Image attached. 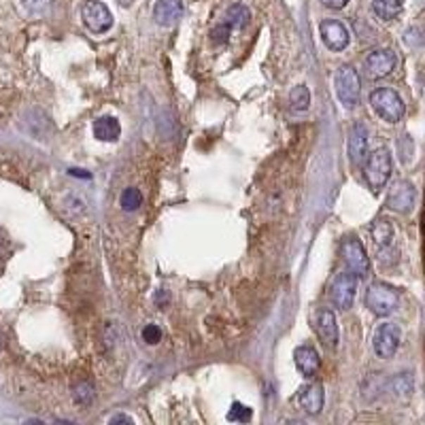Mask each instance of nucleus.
<instances>
[{
    "mask_svg": "<svg viewBox=\"0 0 425 425\" xmlns=\"http://www.w3.org/2000/svg\"><path fill=\"white\" fill-rule=\"evenodd\" d=\"M349 156L353 164H362L368 158V130L364 124H355L349 137Z\"/></svg>",
    "mask_w": 425,
    "mask_h": 425,
    "instance_id": "16",
    "label": "nucleus"
},
{
    "mask_svg": "<svg viewBox=\"0 0 425 425\" xmlns=\"http://www.w3.org/2000/svg\"><path fill=\"white\" fill-rule=\"evenodd\" d=\"M389 177H391V153L387 151V147H379L366 158L364 179L374 191H379L381 187H385Z\"/></svg>",
    "mask_w": 425,
    "mask_h": 425,
    "instance_id": "3",
    "label": "nucleus"
},
{
    "mask_svg": "<svg viewBox=\"0 0 425 425\" xmlns=\"http://www.w3.org/2000/svg\"><path fill=\"white\" fill-rule=\"evenodd\" d=\"M293 362H296V368L300 370V374L304 376H315L319 372V368H322V357H319V353L312 349V347H298L293 351Z\"/></svg>",
    "mask_w": 425,
    "mask_h": 425,
    "instance_id": "15",
    "label": "nucleus"
},
{
    "mask_svg": "<svg viewBox=\"0 0 425 425\" xmlns=\"http://www.w3.org/2000/svg\"><path fill=\"white\" fill-rule=\"evenodd\" d=\"M414 185L408 183V181H398L391 185L389 194H387V206L395 212H402V215H406V212L412 210L414 206Z\"/></svg>",
    "mask_w": 425,
    "mask_h": 425,
    "instance_id": "10",
    "label": "nucleus"
},
{
    "mask_svg": "<svg viewBox=\"0 0 425 425\" xmlns=\"http://www.w3.org/2000/svg\"><path fill=\"white\" fill-rule=\"evenodd\" d=\"M319 32H322V41L324 45L330 49V51H343L349 41H351V34H349V28L338 22V20H326L319 26Z\"/></svg>",
    "mask_w": 425,
    "mask_h": 425,
    "instance_id": "9",
    "label": "nucleus"
},
{
    "mask_svg": "<svg viewBox=\"0 0 425 425\" xmlns=\"http://www.w3.org/2000/svg\"><path fill=\"white\" fill-rule=\"evenodd\" d=\"M372 11L379 20L391 22L402 13V0H372Z\"/></svg>",
    "mask_w": 425,
    "mask_h": 425,
    "instance_id": "19",
    "label": "nucleus"
},
{
    "mask_svg": "<svg viewBox=\"0 0 425 425\" xmlns=\"http://www.w3.org/2000/svg\"><path fill=\"white\" fill-rule=\"evenodd\" d=\"M298 402L300 406L308 412V414H319L324 408L326 402V393H324V385L322 383H306L300 387L298 393Z\"/></svg>",
    "mask_w": 425,
    "mask_h": 425,
    "instance_id": "13",
    "label": "nucleus"
},
{
    "mask_svg": "<svg viewBox=\"0 0 425 425\" xmlns=\"http://www.w3.org/2000/svg\"><path fill=\"white\" fill-rule=\"evenodd\" d=\"M400 341H402V330L395 324H383L374 332V341H372L374 353L383 360H389L395 355Z\"/></svg>",
    "mask_w": 425,
    "mask_h": 425,
    "instance_id": "7",
    "label": "nucleus"
},
{
    "mask_svg": "<svg viewBox=\"0 0 425 425\" xmlns=\"http://www.w3.org/2000/svg\"><path fill=\"white\" fill-rule=\"evenodd\" d=\"M183 15L181 0H158L153 7V18L160 26H175Z\"/></svg>",
    "mask_w": 425,
    "mask_h": 425,
    "instance_id": "14",
    "label": "nucleus"
},
{
    "mask_svg": "<svg viewBox=\"0 0 425 425\" xmlns=\"http://www.w3.org/2000/svg\"><path fill=\"white\" fill-rule=\"evenodd\" d=\"M249 18H251L249 9H247L245 5L236 3V5H232V7L228 9V13H226V24H230L232 28H243V26L249 24Z\"/></svg>",
    "mask_w": 425,
    "mask_h": 425,
    "instance_id": "20",
    "label": "nucleus"
},
{
    "mask_svg": "<svg viewBox=\"0 0 425 425\" xmlns=\"http://www.w3.org/2000/svg\"><path fill=\"white\" fill-rule=\"evenodd\" d=\"M72 398H75V402H77L79 406L91 404V402H94V387H91V383L79 381V383L72 387Z\"/></svg>",
    "mask_w": 425,
    "mask_h": 425,
    "instance_id": "22",
    "label": "nucleus"
},
{
    "mask_svg": "<svg viewBox=\"0 0 425 425\" xmlns=\"http://www.w3.org/2000/svg\"><path fill=\"white\" fill-rule=\"evenodd\" d=\"M393 391H398V393H410L412 391V379L408 372H402L400 376L393 379Z\"/></svg>",
    "mask_w": 425,
    "mask_h": 425,
    "instance_id": "26",
    "label": "nucleus"
},
{
    "mask_svg": "<svg viewBox=\"0 0 425 425\" xmlns=\"http://www.w3.org/2000/svg\"><path fill=\"white\" fill-rule=\"evenodd\" d=\"M370 104H372L374 113L381 120L389 122V124H398L404 118V113H406V106H404L400 94L393 91V89H389V87L374 89L370 94Z\"/></svg>",
    "mask_w": 425,
    "mask_h": 425,
    "instance_id": "1",
    "label": "nucleus"
},
{
    "mask_svg": "<svg viewBox=\"0 0 425 425\" xmlns=\"http://www.w3.org/2000/svg\"><path fill=\"white\" fill-rule=\"evenodd\" d=\"M111 423H132V419H130V417H126V414H118V417H113V419H111Z\"/></svg>",
    "mask_w": 425,
    "mask_h": 425,
    "instance_id": "30",
    "label": "nucleus"
},
{
    "mask_svg": "<svg viewBox=\"0 0 425 425\" xmlns=\"http://www.w3.org/2000/svg\"><path fill=\"white\" fill-rule=\"evenodd\" d=\"M143 341H145L147 345H158V343L162 341V330H160L156 324L145 326V328H143Z\"/></svg>",
    "mask_w": 425,
    "mask_h": 425,
    "instance_id": "27",
    "label": "nucleus"
},
{
    "mask_svg": "<svg viewBox=\"0 0 425 425\" xmlns=\"http://www.w3.org/2000/svg\"><path fill=\"white\" fill-rule=\"evenodd\" d=\"M398 304H400V293L387 283H372L366 291V306L376 317L391 315L398 308Z\"/></svg>",
    "mask_w": 425,
    "mask_h": 425,
    "instance_id": "4",
    "label": "nucleus"
},
{
    "mask_svg": "<svg viewBox=\"0 0 425 425\" xmlns=\"http://www.w3.org/2000/svg\"><path fill=\"white\" fill-rule=\"evenodd\" d=\"M141 204H143L141 191L137 187H126L124 194H122V208L128 210V212H132V210L141 208Z\"/></svg>",
    "mask_w": 425,
    "mask_h": 425,
    "instance_id": "23",
    "label": "nucleus"
},
{
    "mask_svg": "<svg viewBox=\"0 0 425 425\" xmlns=\"http://www.w3.org/2000/svg\"><path fill=\"white\" fill-rule=\"evenodd\" d=\"M334 87H336V96L345 109H355L360 102V94H362V81H360L357 70L349 64L341 66L334 75Z\"/></svg>",
    "mask_w": 425,
    "mask_h": 425,
    "instance_id": "2",
    "label": "nucleus"
},
{
    "mask_svg": "<svg viewBox=\"0 0 425 425\" xmlns=\"http://www.w3.org/2000/svg\"><path fill=\"white\" fill-rule=\"evenodd\" d=\"M53 5V0H22V7L30 15H45Z\"/></svg>",
    "mask_w": 425,
    "mask_h": 425,
    "instance_id": "24",
    "label": "nucleus"
},
{
    "mask_svg": "<svg viewBox=\"0 0 425 425\" xmlns=\"http://www.w3.org/2000/svg\"><path fill=\"white\" fill-rule=\"evenodd\" d=\"M372 241H374V245H376V249L379 251H385V249H389L391 247V241H393V228H391V224L387 222V220H376L374 224H372Z\"/></svg>",
    "mask_w": 425,
    "mask_h": 425,
    "instance_id": "18",
    "label": "nucleus"
},
{
    "mask_svg": "<svg viewBox=\"0 0 425 425\" xmlns=\"http://www.w3.org/2000/svg\"><path fill=\"white\" fill-rule=\"evenodd\" d=\"M398 64V58L391 49H374L372 53H368L364 66H366V72L372 77V79H383L387 77Z\"/></svg>",
    "mask_w": 425,
    "mask_h": 425,
    "instance_id": "11",
    "label": "nucleus"
},
{
    "mask_svg": "<svg viewBox=\"0 0 425 425\" xmlns=\"http://www.w3.org/2000/svg\"><path fill=\"white\" fill-rule=\"evenodd\" d=\"M81 18L83 24L89 32L94 34H102L113 26V13L100 0H87L81 7Z\"/></svg>",
    "mask_w": 425,
    "mask_h": 425,
    "instance_id": "5",
    "label": "nucleus"
},
{
    "mask_svg": "<svg viewBox=\"0 0 425 425\" xmlns=\"http://www.w3.org/2000/svg\"><path fill=\"white\" fill-rule=\"evenodd\" d=\"M228 419L230 421H249L251 419V408H247V406H243L241 402H234L232 404V408H230V412H228Z\"/></svg>",
    "mask_w": 425,
    "mask_h": 425,
    "instance_id": "25",
    "label": "nucleus"
},
{
    "mask_svg": "<svg viewBox=\"0 0 425 425\" xmlns=\"http://www.w3.org/2000/svg\"><path fill=\"white\" fill-rule=\"evenodd\" d=\"M343 258H345L347 270H351L357 279L368 277V272H370V258H368L366 247L362 245V241H357L353 236L347 239L345 245H343Z\"/></svg>",
    "mask_w": 425,
    "mask_h": 425,
    "instance_id": "6",
    "label": "nucleus"
},
{
    "mask_svg": "<svg viewBox=\"0 0 425 425\" xmlns=\"http://www.w3.org/2000/svg\"><path fill=\"white\" fill-rule=\"evenodd\" d=\"M355 289H357V277L347 270L343 274L336 277L334 285H332V302L341 308V310H347L353 306V300H355Z\"/></svg>",
    "mask_w": 425,
    "mask_h": 425,
    "instance_id": "8",
    "label": "nucleus"
},
{
    "mask_svg": "<svg viewBox=\"0 0 425 425\" xmlns=\"http://www.w3.org/2000/svg\"><path fill=\"white\" fill-rule=\"evenodd\" d=\"M347 3L349 0H322V5H326L330 9H343V7H347Z\"/></svg>",
    "mask_w": 425,
    "mask_h": 425,
    "instance_id": "29",
    "label": "nucleus"
},
{
    "mask_svg": "<svg viewBox=\"0 0 425 425\" xmlns=\"http://www.w3.org/2000/svg\"><path fill=\"white\" fill-rule=\"evenodd\" d=\"M315 330L317 336L326 347L334 349L338 345V324H336V315L332 310H322L315 319Z\"/></svg>",
    "mask_w": 425,
    "mask_h": 425,
    "instance_id": "12",
    "label": "nucleus"
},
{
    "mask_svg": "<svg viewBox=\"0 0 425 425\" xmlns=\"http://www.w3.org/2000/svg\"><path fill=\"white\" fill-rule=\"evenodd\" d=\"M230 30H232V26L230 24H222V26H217L215 30H212V43H226L228 39H230Z\"/></svg>",
    "mask_w": 425,
    "mask_h": 425,
    "instance_id": "28",
    "label": "nucleus"
},
{
    "mask_svg": "<svg viewBox=\"0 0 425 425\" xmlns=\"http://www.w3.org/2000/svg\"><path fill=\"white\" fill-rule=\"evenodd\" d=\"M120 134H122V126L115 118H98L94 122V137L98 141L113 143L120 139Z\"/></svg>",
    "mask_w": 425,
    "mask_h": 425,
    "instance_id": "17",
    "label": "nucleus"
},
{
    "mask_svg": "<svg viewBox=\"0 0 425 425\" xmlns=\"http://www.w3.org/2000/svg\"><path fill=\"white\" fill-rule=\"evenodd\" d=\"M289 104L293 111H306L310 106V91L306 85H296L289 94Z\"/></svg>",
    "mask_w": 425,
    "mask_h": 425,
    "instance_id": "21",
    "label": "nucleus"
}]
</instances>
